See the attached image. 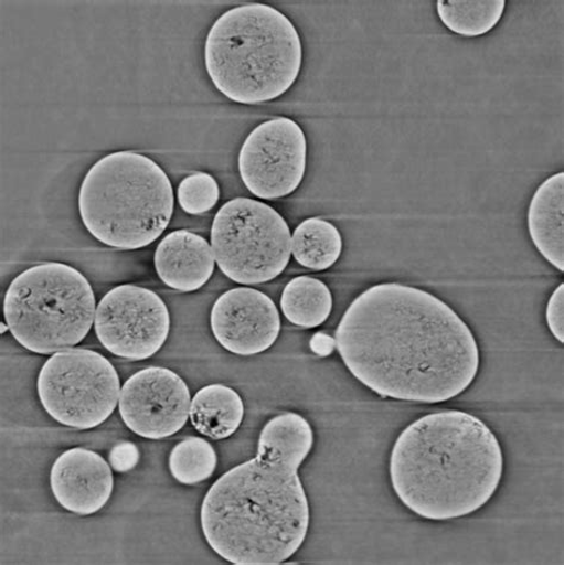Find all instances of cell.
<instances>
[{"instance_id":"obj_23","label":"cell","mask_w":564,"mask_h":565,"mask_svg":"<svg viewBox=\"0 0 564 565\" xmlns=\"http://www.w3.org/2000/svg\"><path fill=\"white\" fill-rule=\"evenodd\" d=\"M110 465L117 472H128L140 462V450L130 441H121L110 451Z\"/></svg>"},{"instance_id":"obj_3","label":"cell","mask_w":564,"mask_h":565,"mask_svg":"<svg viewBox=\"0 0 564 565\" xmlns=\"http://www.w3.org/2000/svg\"><path fill=\"white\" fill-rule=\"evenodd\" d=\"M504 476V452L491 427L465 411L411 423L390 457L393 491L411 512L447 522L478 512Z\"/></svg>"},{"instance_id":"obj_4","label":"cell","mask_w":564,"mask_h":565,"mask_svg":"<svg viewBox=\"0 0 564 565\" xmlns=\"http://www.w3.org/2000/svg\"><path fill=\"white\" fill-rule=\"evenodd\" d=\"M205 68L223 96L264 104L284 96L302 66V43L286 14L266 4L227 10L205 41Z\"/></svg>"},{"instance_id":"obj_7","label":"cell","mask_w":564,"mask_h":565,"mask_svg":"<svg viewBox=\"0 0 564 565\" xmlns=\"http://www.w3.org/2000/svg\"><path fill=\"white\" fill-rule=\"evenodd\" d=\"M211 247L225 277L257 285L278 278L286 269L292 238L277 210L249 198H235L213 220Z\"/></svg>"},{"instance_id":"obj_16","label":"cell","mask_w":564,"mask_h":565,"mask_svg":"<svg viewBox=\"0 0 564 565\" xmlns=\"http://www.w3.org/2000/svg\"><path fill=\"white\" fill-rule=\"evenodd\" d=\"M190 418L194 429L213 440L232 437L245 418L240 394L224 385H210L196 392Z\"/></svg>"},{"instance_id":"obj_15","label":"cell","mask_w":564,"mask_h":565,"mask_svg":"<svg viewBox=\"0 0 564 565\" xmlns=\"http://www.w3.org/2000/svg\"><path fill=\"white\" fill-rule=\"evenodd\" d=\"M528 231L533 246L549 264L564 270V173L545 179L528 210Z\"/></svg>"},{"instance_id":"obj_24","label":"cell","mask_w":564,"mask_h":565,"mask_svg":"<svg viewBox=\"0 0 564 565\" xmlns=\"http://www.w3.org/2000/svg\"><path fill=\"white\" fill-rule=\"evenodd\" d=\"M310 347L319 356H328L337 348V342L327 333H316L310 342Z\"/></svg>"},{"instance_id":"obj_5","label":"cell","mask_w":564,"mask_h":565,"mask_svg":"<svg viewBox=\"0 0 564 565\" xmlns=\"http://www.w3.org/2000/svg\"><path fill=\"white\" fill-rule=\"evenodd\" d=\"M173 211L169 175L155 160L135 151H116L98 160L79 191L87 232L120 250L150 246L170 225Z\"/></svg>"},{"instance_id":"obj_20","label":"cell","mask_w":564,"mask_h":565,"mask_svg":"<svg viewBox=\"0 0 564 565\" xmlns=\"http://www.w3.org/2000/svg\"><path fill=\"white\" fill-rule=\"evenodd\" d=\"M217 462V452L206 439L188 437L171 451L169 467L179 483L194 486L209 480Z\"/></svg>"},{"instance_id":"obj_6","label":"cell","mask_w":564,"mask_h":565,"mask_svg":"<svg viewBox=\"0 0 564 565\" xmlns=\"http://www.w3.org/2000/svg\"><path fill=\"white\" fill-rule=\"evenodd\" d=\"M95 315L93 286L66 264H41L24 270L12 280L4 298V317L13 339L39 355L82 343Z\"/></svg>"},{"instance_id":"obj_14","label":"cell","mask_w":564,"mask_h":565,"mask_svg":"<svg viewBox=\"0 0 564 565\" xmlns=\"http://www.w3.org/2000/svg\"><path fill=\"white\" fill-rule=\"evenodd\" d=\"M159 278L180 292H195L207 284L215 270V255L201 235L178 231L167 235L155 256Z\"/></svg>"},{"instance_id":"obj_11","label":"cell","mask_w":564,"mask_h":565,"mask_svg":"<svg viewBox=\"0 0 564 565\" xmlns=\"http://www.w3.org/2000/svg\"><path fill=\"white\" fill-rule=\"evenodd\" d=\"M191 402L189 386L181 376L163 366H148L121 387L119 414L134 434L163 439L187 425Z\"/></svg>"},{"instance_id":"obj_18","label":"cell","mask_w":564,"mask_h":565,"mask_svg":"<svg viewBox=\"0 0 564 565\" xmlns=\"http://www.w3.org/2000/svg\"><path fill=\"white\" fill-rule=\"evenodd\" d=\"M280 303L288 322L312 329L327 322L332 311V295L323 281L298 277L286 285Z\"/></svg>"},{"instance_id":"obj_17","label":"cell","mask_w":564,"mask_h":565,"mask_svg":"<svg viewBox=\"0 0 564 565\" xmlns=\"http://www.w3.org/2000/svg\"><path fill=\"white\" fill-rule=\"evenodd\" d=\"M343 239L332 223L313 217L299 224L292 237V254L296 262L312 270H327L339 262Z\"/></svg>"},{"instance_id":"obj_10","label":"cell","mask_w":564,"mask_h":565,"mask_svg":"<svg viewBox=\"0 0 564 565\" xmlns=\"http://www.w3.org/2000/svg\"><path fill=\"white\" fill-rule=\"evenodd\" d=\"M307 136L296 120L277 117L256 127L242 145L238 171L257 198L272 201L292 194L307 172Z\"/></svg>"},{"instance_id":"obj_19","label":"cell","mask_w":564,"mask_h":565,"mask_svg":"<svg viewBox=\"0 0 564 565\" xmlns=\"http://www.w3.org/2000/svg\"><path fill=\"white\" fill-rule=\"evenodd\" d=\"M506 0H438V19L451 33L480 38L492 32L504 17Z\"/></svg>"},{"instance_id":"obj_8","label":"cell","mask_w":564,"mask_h":565,"mask_svg":"<svg viewBox=\"0 0 564 565\" xmlns=\"http://www.w3.org/2000/svg\"><path fill=\"white\" fill-rule=\"evenodd\" d=\"M119 377L113 363L88 349L58 351L42 366L38 393L45 412L75 430H91L108 420L119 401Z\"/></svg>"},{"instance_id":"obj_2","label":"cell","mask_w":564,"mask_h":565,"mask_svg":"<svg viewBox=\"0 0 564 565\" xmlns=\"http://www.w3.org/2000/svg\"><path fill=\"white\" fill-rule=\"evenodd\" d=\"M315 445L311 424L295 412L272 418L257 455L225 472L206 493L201 511L213 552L236 565H276L307 540L310 503L298 469Z\"/></svg>"},{"instance_id":"obj_1","label":"cell","mask_w":564,"mask_h":565,"mask_svg":"<svg viewBox=\"0 0 564 565\" xmlns=\"http://www.w3.org/2000/svg\"><path fill=\"white\" fill-rule=\"evenodd\" d=\"M337 348L348 371L383 398L449 402L475 383L480 350L449 305L424 289L379 284L344 312Z\"/></svg>"},{"instance_id":"obj_25","label":"cell","mask_w":564,"mask_h":565,"mask_svg":"<svg viewBox=\"0 0 564 565\" xmlns=\"http://www.w3.org/2000/svg\"><path fill=\"white\" fill-rule=\"evenodd\" d=\"M4 332H6V324L2 323V333H4Z\"/></svg>"},{"instance_id":"obj_9","label":"cell","mask_w":564,"mask_h":565,"mask_svg":"<svg viewBox=\"0 0 564 565\" xmlns=\"http://www.w3.org/2000/svg\"><path fill=\"white\" fill-rule=\"evenodd\" d=\"M95 330L102 345L113 355L143 361L155 356L169 339L170 311L150 289L121 285L100 300Z\"/></svg>"},{"instance_id":"obj_22","label":"cell","mask_w":564,"mask_h":565,"mask_svg":"<svg viewBox=\"0 0 564 565\" xmlns=\"http://www.w3.org/2000/svg\"><path fill=\"white\" fill-rule=\"evenodd\" d=\"M545 317L554 338L564 343V284H561L549 299Z\"/></svg>"},{"instance_id":"obj_12","label":"cell","mask_w":564,"mask_h":565,"mask_svg":"<svg viewBox=\"0 0 564 565\" xmlns=\"http://www.w3.org/2000/svg\"><path fill=\"white\" fill-rule=\"evenodd\" d=\"M210 322L217 342L240 356L265 353L277 342L281 330L277 305L248 287L223 294L213 303Z\"/></svg>"},{"instance_id":"obj_13","label":"cell","mask_w":564,"mask_h":565,"mask_svg":"<svg viewBox=\"0 0 564 565\" xmlns=\"http://www.w3.org/2000/svg\"><path fill=\"white\" fill-rule=\"evenodd\" d=\"M54 498L68 512L93 515L110 500L114 491L111 467L85 448H73L56 458L51 471Z\"/></svg>"},{"instance_id":"obj_21","label":"cell","mask_w":564,"mask_h":565,"mask_svg":"<svg viewBox=\"0 0 564 565\" xmlns=\"http://www.w3.org/2000/svg\"><path fill=\"white\" fill-rule=\"evenodd\" d=\"M219 201V182L207 173H194L180 182L178 202L189 215H203L215 207Z\"/></svg>"}]
</instances>
